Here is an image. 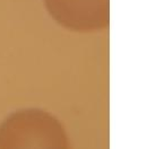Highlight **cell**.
Instances as JSON below:
<instances>
[{
    "label": "cell",
    "mask_w": 147,
    "mask_h": 149,
    "mask_svg": "<svg viewBox=\"0 0 147 149\" xmlns=\"http://www.w3.org/2000/svg\"><path fill=\"white\" fill-rule=\"evenodd\" d=\"M46 10L64 27L86 32L106 27L110 0H43Z\"/></svg>",
    "instance_id": "6da1fadb"
}]
</instances>
